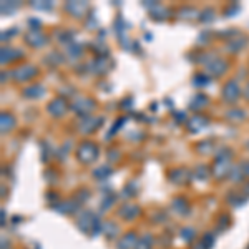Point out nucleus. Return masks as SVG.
<instances>
[{
  "label": "nucleus",
  "mask_w": 249,
  "mask_h": 249,
  "mask_svg": "<svg viewBox=\"0 0 249 249\" xmlns=\"http://www.w3.org/2000/svg\"><path fill=\"white\" fill-rule=\"evenodd\" d=\"M138 236L135 232H126L122 239L118 241V249H133L138 246Z\"/></svg>",
  "instance_id": "nucleus-4"
},
{
  "label": "nucleus",
  "mask_w": 249,
  "mask_h": 249,
  "mask_svg": "<svg viewBox=\"0 0 249 249\" xmlns=\"http://www.w3.org/2000/svg\"><path fill=\"white\" fill-rule=\"evenodd\" d=\"M151 236L150 234H146V236H143V238H140V241H138V249H150V246H151Z\"/></svg>",
  "instance_id": "nucleus-11"
},
{
  "label": "nucleus",
  "mask_w": 249,
  "mask_h": 249,
  "mask_svg": "<svg viewBox=\"0 0 249 249\" xmlns=\"http://www.w3.org/2000/svg\"><path fill=\"white\" fill-rule=\"evenodd\" d=\"M27 42H29L30 45L42 47L43 43H45V37H43L42 34H38V32H30V34L27 35Z\"/></svg>",
  "instance_id": "nucleus-8"
},
{
  "label": "nucleus",
  "mask_w": 249,
  "mask_h": 249,
  "mask_svg": "<svg viewBox=\"0 0 249 249\" xmlns=\"http://www.w3.org/2000/svg\"><path fill=\"white\" fill-rule=\"evenodd\" d=\"M14 124H15L14 116L10 113H2V131L3 133H5V131H10Z\"/></svg>",
  "instance_id": "nucleus-9"
},
{
  "label": "nucleus",
  "mask_w": 249,
  "mask_h": 249,
  "mask_svg": "<svg viewBox=\"0 0 249 249\" xmlns=\"http://www.w3.org/2000/svg\"><path fill=\"white\" fill-rule=\"evenodd\" d=\"M138 214H140V208L131 203L123 204V208L120 210V216H122L123 219H135Z\"/></svg>",
  "instance_id": "nucleus-7"
},
{
  "label": "nucleus",
  "mask_w": 249,
  "mask_h": 249,
  "mask_svg": "<svg viewBox=\"0 0 249 249\" xmlns=\"http://www.w3.org/2000/svg\"><path fill=\"white\" fill-rule=\"evenodd\" d=\"M95 218L91 216V213H82V216L77 219V224L82 231H90L91 226H95Z\"/></svg>",
  "instance_id": "nucleus-6"
},
{
  "label": "nucleus",
  "mask_w": 249,
  "mask_h": 249,
  "mask_svg": "<svg viewBox=\"0 0 249 249\" xmlns=\"http://www.w3.org/2000/svg\"><path fill=\"white\" fill-rule=\"evenodd\" d=\"M223 98L226 100L228 103H232L239 98V85L236 80H230V82L224 85L223 88Z\"/></svg>",
  "instance_id": "nucleus-2"
},
{
  "label": "nucleus",
  "mask_w": 249,
  "mask_h": 249,
  "mask_svg": "<svg viewBox=\"0 0 249 249\" xmlns=\"http://www.w3.org/2000/svg\"><path fill=\"white\" fill-rule=\"evenodd\" d=\"M206 70L211 71L213 75H221L226 70V62H224L223 58H211L210 62L206 63Z\"/></svg>",
  "instance_id": "nucleus-5"
},
{
  "label": "nucleus",
  "mask_w": 249,
  "mask_h": 249,
  "mask_svg": "<svg viewBox=\"0 0 249 249\" xmlns=\"http://www.w3.org/2000/svg\"><path fill=\"white\" fill-rule=\"evenodd\" d=\"M181 236H183V238L186 239V241H190V239L195 238V230H183V231H181Z\"/></svg>",
  "instance_id": "nucleus-12"
},
{
  "label": "nucleus",
  "mask_w": 249,
  "mask_h": 249,
  "mask_svg": "<svg viewBox=\"0 0 249 249\" xmlns=\"http://www.w3.org/2000/svg\"><path fill=\"white\" fill-rule=\"evenodd\" d=\"M35 73H37V70L32 65L18 67L14 70V78H15V82H27V80H30Z\"/></svg>",
  "instance_id": "nucleus-3"
},
{
  "label": "nucleus",
  "mask_w": 249,
  "mask_h": 249,
  "mask_svg": "<svg viewBox=\"0 0 249 249\" xmlns=\"http://www.w3.org/2000/svg\"><path fill=\"white\" fill-rule=\"evenodd\" d=\"M173 208H176V211L179 213V214H183V216H186V213H188V204L184 203V199H175V203H173Z\"/></svg>",
  "instance_id": "nucleus-10"
},
{
  "label": "nucleus",
  "mask_w": 249,
  "mask_h": 249,
  "mask_svg": "<svg viewBox=\"0 0 249 249\" xmlns=\"http://www.w3.org/2000/svg\"><path fill=\"white\" fill-rule=\"evenodd\" d=\"M77 156L82 163H91V161H95L96 156H98V148H96V144L87 142L78 148Z\"/></svg>",
  "instance_id": "nucleus-1"
},
{
  "label": "nucleus",
  "mask_w": 249,
  "mask_h": 249,
  "mask_svg": "<svg viewBox=\"0 0 249 249\" xmlns=\"http://www.w3.org/2000/svg\"><path fill=\"white\" fill-rule=\"evenodd\" d=\"M246 96L249 98V85H248V88H246Z\"/></svg>",
  "instance_id": "nucleus-14"
},
{
  "label": "nucleus",
  "mask_w": 249,
  "mask_h": 249,
  "mask_svg": "<svg viewBox=\"0 0 249 249\" xmlns=\"http://www.w3.org/2000/svg\"><path fill=\"white\" fill-rule=\"evenodd\" d=\"M243 175H244V176H248V178H249V161L243 166Z\"/></svg>",
  "instance_id": "nucleus-13"
}]
</instances>
